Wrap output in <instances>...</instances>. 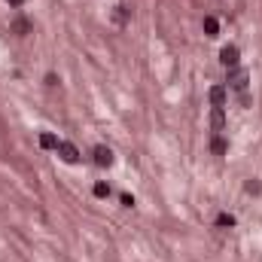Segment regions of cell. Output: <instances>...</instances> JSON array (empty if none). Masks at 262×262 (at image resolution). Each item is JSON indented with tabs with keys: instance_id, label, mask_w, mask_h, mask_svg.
I'll return each instance as SVG.
<instances>
[{
	"instance_id": "cell-2",
	"label": "cell",
	"mask_w": 262,
	"mask_h": 262,
	"mask_svg": "<svg viewBox=\"0 0 262 262\" xmlns=\"http://www.w3.org/2000/svg\"><path fill=\"white\" fill-rule=\"evenodd\" d=\"M58 156L64 158L67 165H73L76 158H79V153H76V146H73V143H67V140H61V143H58Z\"/></svg>"
},
{
	"instance_id": "cell-1",
	"label": "cell",
	"mask_w": 262,
	"mask_h": 262,
	"mask_svg": "<svg viewBox=\"0 0 262 262\" xmlns=\"http://www.w3.org/2000/svg\"><path fill=\"white\" fill-rule=\"evenodd\" d=\"M229 70H232V73H229V86L235 88V92L244 95V92H247V73L238 70V67H229Z\"/></svg>"
},
{
	"instance_id": "cell-9",
	"label": "cell",
	"mask_w": 262,
	"mask_h": 262,
	"mask_svg": "<svg viewBox=\"0 0 262 262\" xmlns=\"http://www.w3.org/2000/svg\"><path fill=\"white\" fill-rule=\"evenodd\" d=\"M216 226H220V229H232V226H235V216H232V213H220V216H216Z\"/></svg>"
},
{
	"instance_id": "cell-5",
	"label": "cell",
	"mask_w": 262,
	"mask_h": 262,
	"mask_svg": "<svg viewBox=\"0 0 262 262\" xmlns=\"http://www.w3.org/2000/svg\"><path fill=\"white\" fill-rule=\"evenodd\" d=\"M210 104H213V107H223V104H226V88H223V86H213V88H210Z\"/></svg>"
},
{
	"instance_id": "cell-14",
	"label": "cell",
	"mask_w": 262,
	"mask_h": 262,
	"mask_svg": "<svg viewBox=\"0 0 262 262\" xmlns=\"http://www.w3.org/2000/svg\"><path fill=\"white\" fill-rule=\"evenodd\" d=\"M259 189H262V186L256 183V180H250V183H247V192H250V195H256V192H259Z\"/></svg>"
},
{
	"instance_id": "cell-13",
	"label": "cell",
	"mask_w": 262,
	"mask_h": 262,
	"mask_svg": "<svg viewBox=\"0 0 262 262\" xmlns=\"http://www.w3.org/2000/svg\"><path fill=\"white\" fill-rule=\"evenodd\" d=\"M125 16H128V13H125V6H116V16H113V18H116V21H119V25H122V21H125Z\"/></svg>"
},
{
	"instance_id": "cell-8",
	"label": "cell",
	"mask_w": 262,
	"mask_h": 262,
	"mask_svg": "<svg viewBox=\"0 0 262 262\" xmlns=\"http://www.w3.org/2000/svg\"><path fill=\"white\" fill-rule=\"evenodd\" d=\"M210 125L216 131H223V125H226V116H223V107H213V116H210Z\"/></svg>"
},
{
	"instance_id": "cell-11",
	"label": "cell",
	"mask_w": 262,
	"mask_h": 262,
	"mask_svg": "<svg viewBox=\"0 0 262 262\" xmlns=\"http://www.w3.org/2000/svg\"><path fill=\"white\" fill-rule=\"evenodd\" d=\"M95 195L98 198H110V186L107 183H95Z\"/></svg>"
},
{
	"instance_id": "cell-7",
	"label": "cell",
	"mask_w": 262,
	"mask_h": 262,
	"mask_svg": "<svg viewBox=\"0 0 262 262\" xmlns=\"http://www.w3.org/2000/svg\"><path fill=\"white\" fill-rule=\"evenodd\" d=\"M58 138H55V134H40V146L43 150H58Z\"/></svg>"
},
{
	"instance_id": "cell-4",
	"label": "cell",
	"mask_w": 262,
	"mask_h": 262,
	"mask_svg": "<svg viewBox=\"0 0 262 262\" xmlns=\"http://www.w3.org/2000/svg\"><path fill=\"white\" fill-rule=\"evenodd\" d=\"M95 162L101 168H110L113 165V150H110V146H95Z\"/></svg>"
},
{
	"instance_id": "cell-10",
	"label": "cell",
	"mask_w": 262,
	"mask_h": 262,
	"mask_svg": "<svg viewBox=\"0 0 262 262\" xmlns=\"http://www.w3.org/2000/svg\"><path fill=\"white\" fill-rule=\"evenodd\" d=\"M210 150H213V153H216V156H223V153H226V150H229V143H226V140H223V138H213V140H210Z\"/></svg>"
},
{
	"instance_id": "cell-3",
	"label": "cell",
	"mask_w": 262,
	"mask_h": 262,
	"mask_svg": "<svg viewBox=\"0 0 262 262\" xmlns=\"http://www.w3.org/2000/svg\"><path fill=\"white\" fill-rule=\"evenodd\" d=\"M238 46H223V52H220V61L226 64V67H238Z\"/></svg>"
},
{
	"instance_id": "cell-12",
	"label": "cell",
	"mask_w": 262,
	"mask_h": 262,
	"mask_svg": "<svg viewBox=\"0 0 262 262\" xmlns=\"http://www.w3.org/2000/svg\"><path fill=\"white\" fill-rule=\"evenodd\" d=\"M13 28H16L18 34H28V31H31V21H28V18H18V21H16Z\"/></svg>"
},
{
	"instance_id": "cell-15",
	"label": "cell",
	"mask_w": 262,
	"mask_h": 262,
	"mask_svg": "<svg viewBox=\"0 0 262 262\" xmlns=\"http://www.w3.org/2000/svg\"><path fill=\"white\" fill-rule=\"evenodd\" d=\"M122 204H125V208H134V198L128 195V192H125V195H122Z\"/></svg>"
},
{
	"instance_id": "cell-6",
	"label": "cell",
	"mask_w": 262,
	"mask_h": 262,
	"mask_svg": "<svg viewBox=\"0 0 262 262\" xmlns=\"http://www.w3.org/2000/svg\"><path fill=\"white\" fill-rule=\"evenodd\" d=\"M204 34H208V37H216V34H220V21H216L213 16H204Z\"/></svg>"
},
{
	"instance_id": "cell-16",
	"label": "cell",
	"mask_w": 262,
	"mask_h": 262,
	"mask_svg": "<svg viewBox=\"0 0 262 262\" xmlns=\"http://www.w3.org/2000/svg\"><path fill=\"white\" fill-rule=\"evenodd\" d=\"M6 3H9V6H21V3H25V0H6Z\"/></svg>"
}]
</instances>
